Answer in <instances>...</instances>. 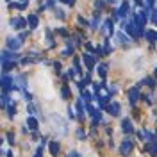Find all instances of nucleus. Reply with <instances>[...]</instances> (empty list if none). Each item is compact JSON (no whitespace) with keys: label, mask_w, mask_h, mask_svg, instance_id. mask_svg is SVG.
<instances>
[{"label":"nucleus","mask_w":157,"mask_h":157,"mask_svg":"<svg viewBox=\"0 0 157 157\" xmlns=\"http://www.w3.org/2000/svg\"><path fill=\"white\" fill-rule=\"evenodd\" d=\"M27 109H29V113H30V114H32V116H34V114H38V109L34 107L32 104H29V107H27Z\"/></svg>","instance_id":"obj_28"},{"label":"nucleus","mask_w":157,"mask_h":157,"mask_svg":"<svg viewBox=\"0 0 157 157\" xmlns=\"http://www.w3.org/2000/svg\"><path fill=\"white\" fill-rule=\"evenodd\" d=\"M16 84H18L16 88H20V89H25V88H27V80H25V77H21V75H20V77L16 78Z\"/></svg>","instance_id":"obj_19"},{"label":"nucleus","mask_w":157,"mask_h":157,"mask_svg":"<svg viewBox=\"0 0 157 157\" xmlns=\"http://www.w3.org/2000/svg\"><path fill=\"white\" fill-rule=\"evenodd\" d=\"M95 7H97V9H102V7H104V2H102V0H97V4H95Z\"/></svg>","instance_id":"obj_33"},{"label":"nucleus","mask_w":157,"mask_h":157,"mask_svg":"<svg viewBox=\"0 0 157 157\" xmlns=\"http://www.w3.org/2000/svg\"><path fill=\"white\" fill-rule=\"evenodd\" d=\"M116 38H118V41H120L121 45H128V43H130V38H128L123 30H118V32H116Z\"/></svg>","instance_id":"obj_10"},{"label":"nucleus","mask_w":157,"mask_h":157,"mask_svg":"<svg viewBox=\"0 0 157 157\" xmlns=\"http://www.w3.org/2000/svg\"><path fill=\"white\" fill-rule=\"evenodd\" d=\"M104 34H109V36L113 34V21H111V20L104 23Z\"/></svg>","instance_id":"obj_17"},{"label":"nucleus","mask_w":157,"mask_h":157,"mask_svg":"<svg viewBox=\"0 0 157 157\" xmlns=\"http://www.w3.org/2000/svg\"><path fill=\"white\" fill-rule=\"evenodd\" d=\"M7 2H9V0H7Z\"/></svg>","instance_id":"obj_39"},{"label":"nucleus","mask_w":157,"mask_h":157,"mask_svg":"<svg viewBox=\"0 0 157 157\" xmlns=\"http://www.w3.org/2000/svg\"><path fill=\"white\" fill-rule=\"evenodd\" d=\"M56 16H57V18H61V20H63V18H64V13H63V11H61V9H57V11H56Z\"/></svg>","instance_id":"obj_30"},{"label":"nucleus","mask_w":157,"mask_h":157,"mask_svg":"<svg viewBox=\"0 0 157 157\" xmlns=\"http://www.w3.org/2000/svg\"><path fill=\"white\" fill-rule=\"evenodd\" d=\"M155 75H157V70H155Z\"/></svg>","instance_id":"obj_36"},{"label":"nucleus","mask_w":157,"mask_h":157,"mask_svg":"<svg viewBox=\"0 0 157 157\" xmlns=\"http://www.w3.org/2000/svg\"><path fill=\"white\" fill-rule=\"evenodd\" d=\"M0 155H2V152H0Z\"/></svg>","instance_id":"obj_38"},{"label":"nucleus","mask_w":157,"mask_h":157,"mask_svg":"<svg viewBox=\"0 0 157 157\" xmlns=\"http://www.w3.org/2000/svg\"><path fill=\"white\" fill-rule=\"evenodd\" d=\"M7 113H9V118L14 116V102H11L9 105H7Z\"/></svg>","instance_id":"obj_24"},{"label":"nucleus","mask_w":157,"mask_h":157,"mask_svg":"<svg viewBox=\"0 0 157 157\" xmlns=\"http://www.w3.org/2000/svg\"><path fill=\"white\" fill-rule=\"evenodd\" d=\"M34 157H43V147H39L38 150H36V154H34Z\"/></svg>","instance_id":"obj_29"},{"label":"nucleus","mask_w":157,"mask_h":157,"mask_svg":"<svg viewBox=\"0 0 157 157\" xmlns=\"http://www.w3.org/2000/svg\"><path fill=\"white\" fill-rule=\"evenodd\" d=\"M48 148H50V154H52L54 157L59 155V150H61V147H59V143H57V141H52V143L48 145Z\"/></svg>","instance_id":"obj_13"},{"label":"nucleus","mask_w":157,"mask_h":157,"mask_svg":"<svg viewBox=\"0 0 157 157\" xmlns=\"http://www.w3.org/2000/svg\"><path fill=\"white\" fill-rule=\"evenodd\" d=\"M121 130H123L125 134H132V132H134V125H132V121H130L128 118H123V120H121Z\"/></svg>","instance_id":"obj_3"},{"label":"nucleus","mask_w":157,"mask_h":157,"mask_svg":"<svg viewBox=\"0 0 157 157\" xmlns=\"http://www.w3.org/2000/svg\"><path fill=\"white\" fill-rule=\"evenodd\" d=\"M98 75H100L102 78L107 75V64H105V63H102V64L98 66Z\"/></svg>","instance_id":"obj_18"},{"label":"nucleus","mask_w":157,"mask_h":157,"mask_svg":"<svg viewBox=\"0 0 157 157\" xmlns=\"http://www.w3.org/2000/svg\"><path fill=\"white\" fill-rule=\"evenodd\" d=\"M84 105H82V102H80V98H78V102H77V116L80 118V120H84Z\"/></svg>","instance_id":"obj_15"},{"label":"nucleus","mask_w":157,"mask_h":157,"mask_svg":"<svg viewBox=\"0 0 157 157\" xmlns=\"http://www.w3.org/2000/svg\"><path fill=\"white\" fill-rule=\"evenodd\" d=\"M4 64V71H7V70H13L16 66V63H13V61H6V63H2Z\"/></svg>","instance_id":"obj_22"},{"label":"nucleus","mask_w":157,"mask_h":157,"mask_svg":"<svg viewBox=\"0 0 157 157\" xmlns=\"http://www.w3.org/2000/svg\"><path fill=\"white\" fill-rule=\"evenodd\" d=\"M84 63H86L88 70L91 71V70L95 68V63H97V59L93 57V56H89V54H84Z\"/></svg>","instance_id":"obj_9"},{"label":"nucleus","mask_w":157,"mask_h":157,"mask_svg":"<svg viewBox=\"0 0 157 157\" xmlns=\"http://www.w3.org/2000/svg\"><path fill=\"white\" fill-rule=\"evenodd\" d=\"M107 113L111 114V116H118L120 114V104L118 102H111V104H107Z\"/></svg>","instance_id":"obj_6"},{"label":"nucleus","mask_w":157,"mask_h":157,"mask_svg":"<svg viewBox=\"0 0 157 157\" xmlns=\"http://www.w3.org/2000/svg\"><path fill=\"white\" fill-rule=\"evenodd\" d=\"M139 86L137 88H130L128 89V100H130V104H136L137 100H139Z\"/></svg>","instance_id":"obj_5"},{"label":"nucleus","mask_w":157,"mask_h":157,"mask_svg":"<svg viewBox=\"0 0 157 157\" xmlns=\"http://www.w3.org/2000/svg\"><path fill=\"white\" fill-rule=\"evenodd\" d=\"M98 23H100V14L95 13V14H93V20H91V27H93V29H97Z\"/></svg>","instance_id":"obj_21"},{"label":"nucleus","mask_w":157,"mask_h":157,"mask_svg":"<svg viewBox=\"0 0 157 157\" xmlns=\"http://www.w3.org/2000/svg\"><path fill=\"white\" fill-rule=\"evenodd\" d=\"M11 102H13V100H11L7 95H2V97H0V107H7Z\"/></svg>","instance_id":"obj_16"},{"label":"nucleus","mask_w":157,"mask_h":157,"mask_svg":"<svg viewBox=\"0 0 157 157\" xmlns=\"http://www.w3.org/2000/svg\"><path fill=\"white\" fill-rule=\"evenodd\" d=\"M145 82L148 84V88H150V89H154V88H155V80H154V78H150V77H148V78H145Z\"/></svg>","instance_id":"obj_26"},{"label":"nucleus","mask_w":157,"mask_h":157,"mask_svg":"<svg viewBox=\"0 0 157 157\" xmlns=\"http://www.w3.org/2000/svg\"><path fill=\"white\" fill-rule=\"evenodd\" d=\"M23 2H27V0H23Z\"/></svg>","instance_id":"obj_37"},{"label":"nucleus","mask_w":157,"mask_h":157,"mask_svg":"<svg viewBox=\"0 0 157 157\" xmlns=\"http://www.w3.org/2000/svg\"><path fill=\"white\" fill-rule=\"evenodd\" d=\"M147 152L150 154V155L157 157V143H154V141H150V143L147 145Z\"/></svg>","instance_id":"obj_14"},{"label":"nucleus","mask_w":157,"mask_h":157,"mask_svg":"<svg viewBox=\"0 0 157 157\" xmlns=\"http://www.w3.org/2000/svg\"><path fill=\"white\" fill-rule=\"evenodd\" d=\"M7 141L13 145V143H14V134H11V132H9V134H7Z\"/></svg>","instance_id":"obj_32"},{"label":"nucleus","mask_w":157,"mask_h":157,"mask_svg":"<svg viewBox=\"0 0 157 157\" xmlns=\"http://www.w3.org/2000/svg\"><path fill=\"white\" fill-rule=\"evenodd\" d=\"M150 20H152V23H155L157 25V9H152V13H150Z\"/></svg>","instance_id":"obj_25"},{"label":"nucleus","mask_w":157,"mask_h":157,"mask_svg":"<svg viewBox=\"0 0 157 157\" xmlns=\"http://www.w3.org/2000/svg\"><path fill=\"white\" fill-rule=\"evenodd\" d=\"M38 16H36V14H29V18H27V25H29L30 29H36V27H38Z\"/></svg>","instance_id":"obj_12"},{"label":"nucleus","mask_w":157,"mask_h":157,"mask_svg":"<svg viewBox=\"0 0 157 157\" xmlns=\"http://www.w3.org/2000/svg\"><path fill=\"white\" fill-rule=\"evenodd\" d=\"M77 137H80V139H84V137H86V134H84V130H80V128H78V130H77Z\"/></svg>","instance_id":"obj_31"},{"label":"nucleus","mask_w":157,"mask_h":157,"mask_svg":"<svg viewBox=\"0 0 157 157\" xmlns=\"http://www.w3.org/2000/svg\"><path fill=\"white\" fill-rule=\"evenodd\" d=\"M27 127H29L30 130H38V127H39L38 120H36L34 116H29V118H27Z\"/></svg>","instance_id":"obj_11"},{"label":"nucleus","mask_w":157,"mask_h":157,"mask_svg":"<svg viewBox=\"0 0 157 157\" xmlns=\"http://www.w3.org/2000/svg\"><path fill=\"white\" fill-rule=\"evenodd\" d=\"M52 123H54V127H56V130H57L59 134H68V123L59 116V114H54L52 116Z\"/></svg>","instance_id":"obj_1"},{"label":"nucleus","mask_w":157,"mask_h":157,"mask_svg":"<svg viewBox=\"0 0 157 157\" xmlns=\"http://www.w3.org/2000/svg\"><path fill=\"white\" fill-rule=\"evenodd\" d=\"M61 95H63V98H70V89L64 86V88L61 89Z\"/></svg>","instance_id":"obj_27"},{"label":"nucleus","mask_w":157,"mask_h":157,"mask_svg":"<svg viewBox=\"0 0 157 157\" xmlns=\"http://www.w3.org/2000/svg\"><path fill=\"white\" fill-rule=\"evenodd\" d=\"M54 6H56V0H48L47 2V7H54Z\"/></svg>","instance_id":"obj_34"},{"label":"nucleus","mask_w":157,"mask_h":157,"mask_svg":"<svg viewBox=\"0 0 157 157\" xmlns=\"http://www.w3.org/2000/svg\"><path fill=\"white\" fill-rule=\"evenodd\" d=\"M147 38H148V41H150V43H155V41H157V32H155V30H148V32H147Z\"/></svg>","instance_id":"obj_20"},{"label":"nucleus","mask_w":157,"mask_h":157,"mask_svg":"<svg viewBox=\"0 0 157 157\" xmlns=\"http://www.w3.org/2000/svg\"><path fill=\"white\" fill-rule=\"evenodd\" d=\"M132 148H134V143H132L130 139H125V141L120 145V154H121V155H128V154L132 152Z\"/></svg>","instance_id":"obj_2"},{"label":"nucleus","mask_w":157,"mask_h":157,"mask_svg":"<svg viewBox=\"0 0 157 157\" xmlns=\"http://www.w3.org/2000/svg\"><path fill=\"white\" fill-rule=\"evenodd\" d=\"M0 145H2V137H0Z\"/></svg>","instance_id":"obj_35"},{"label":"nucleus","mask_w":157,"mask_h":157,"mask_svg":"<svg viewBox=\"0 0 157 157\" xmlns=\"http://www.w3.org/2000/svg\"><path fill=\"white\" fill-rule=\"evenodd\" d=\"M47 45H48V47H54V38H52L50 30H47Z\"/></svg>","instance_id":"obj_23"},{"label":"nucleus","mask_w":157,"mask_h":157,"mask_svg":"<svg viewBox=\"0 0 157 157\" xmlns=\"http://www.w3.org/2000/svg\"><path fill=\"white\" fill-rule=\"evenodd\" d=\"M0 57H2V63H6V61H13V63H16L20 56H16V54H13V52H7V50H6V52H2Z\"/></svg>","instance_id":"obj_8"},{"label":"nucleus","mask_w":157,"mask_h":157,"mask_svg":"<svg viewBox=\"0 0 157 157\" xmlns=\"http://www.w3.org/2000/svg\"><path fill=\"white\" fill-rule=\"evenodd\" d=\"M21 47V39L20 38H7V48L9 50H18Z\"/></svg>","instance_id":"obj_4"},{"label":"nucleus","mask_w":157,"mask_h":157,"mask_svg":"<svg viewBox=\"0 0 157 157\" xmlns=\"http://www.w3.org/2000/svg\"><path fill=\"white\" fill-rule=\"evenodd\" d=\"M11 25H13V27H14V29H25V27H27V21H25V20H23V18H20V16H18V18H13V20H11Z\"/></svg>","instance_id":"obj_7"}]
</instances>
